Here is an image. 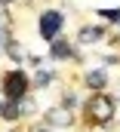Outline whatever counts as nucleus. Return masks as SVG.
I'll return each mask as SVG.
<instances>
[{
    "label": "nucleus",
    "instance_id": "13",
    "mask_svg": "<svg viewBox=\"0 0 120 132\" xmlns=\"http://www.w3.org/2000/svg\"><path fill=\"white\" fill-rule=\"evenodd\" d=\"M3 3H12V0H3Z\"/></svg>",
    "mask_w": 120,
    "mask_h": 132
},
{
    "label": "nucleus",
    "instance_id": "10",
    "mask_svg": "<svg viewBox=\"0 0 120 132\" xmlns=\"http://www.w3.org/2000/svg\"><path fill=\"white\" fill-rule=\"evenodd\" d=\"M102 19H111V22H120V9H102Z\"/></svg>",
    "mask_w": 120,
    "mask_h": 132
},
{
    "label": "nucleus",
    "instance_id": "7",
    "mask_svg": "<svg viewBox=\"0 0 120 132\" xmlns=\"http://www.w3.org/2000/svg\"><path fill=\"white\" fill-rule=\"evenodd\" d=\"M102 37V28H83L80 31V43H95Z\"/></svg>",
    "mask_w": 120,
    "mask_h": 132
},
{
    "label": "nucleus",
    "instance_id": "8",
    "mask_svg": "<svg viewBox=\"0 0 120 132\" xmlns=\"http://www.w3.org/2000/svg\"><path fill=\"white\" fill-rule=\"evenodd\" d=\"M6 52H9V59H12V62H22V59H25V52H22V46H19V43H6Z\"/></svg>",
    "mask_w": 120,
    "mask_h": 132
},
{
    "label": "nucleus",
    "instance_id": "6",
    "mask_svg": "<svg viewBox=\"0 0 120 132\" xmlns=\"http://www.w3.org/2000/svg\"><path fill=\"white\" fill-rule=\"evenodd\" d=\"M52 55H56V59H71V55H74V52H71V43H68V40H56V43H52Z\"/></svg>",
    "mask_w": 120,
    "mask_h": 132
},
{
    "label": "nucleus",
    "instance_id": "11",
    "mask_svg": "<svg viewBox=\"0 0 120 132\" xmlns=\"http://www.w3.org/2000/svg\"><path fill=\"white\" fill-rule=\"evenodd\" d=\"M40 132H52V126H46V129H40Z\"/></svg>",
    "mask_w": 120,
    "mask_h": 132
},
{
    "label": "nucleus",
    "instance_id": "2",
    "mask_svg": "<svg viewBox=\"0 0 120 132\" xmlns=\"http://www.w3.org/2000/svg\"><path fill=\"white\" fill-rule=\"evenodd\" d=\"M62 12H56V9H49V12H43L40 15V22H37V31H40V37L43 40H56V34L62 31Z\"/></svg>",
    "mask_w": 120,
    "mask_h": 132
},
{
    "label": "nucleus",
    "instance_id": "4",
    "mask_svg": "<svg viewBox=\"0 0 120 132\" xmlns=\"http://www.w3.org/2000/svg\"><path fill=\"white\" fill-rule=\"evenodd\" d=\"M71 123V114L65 111V108H52V111H46V126H56V129H65Z\"/></svg>",
    "mask_w": 120,
    "mask_h": 132
},
{
    "label": "nucleus",
    "instance_id": "9",
    "mask_svg": "<svg viewBox=\"0 0 120 132\" xmlns=\"http://www.w3.org/2000/svg\"><path fill=\"white\" fill-rule=\"evenodd\" d=\"M34 83H37V86H49V83H52V71H37Z\"/></svg>",
    "mask_w": 120,
    "mask_h": 132
},
{
    "label": "nucleus",
    "instance_id": "5",
    "mask_svg": "<svg viewBox=\"0 0 120 132\" xmlns=\"http://www.w3.org/2000/svg\"><path fill=\"white\" fill-rule=\"evenodd\" d=\"M108 83V74L105 71H92V74H86V86H92V89H102Z\"/></svg>",
    "mask_w": 120,
    "mask_h": 132
},
{
    "label": "nucleus",
    "instance_id": "1",
    "mask_svg": "<svg viewBox=\"0 0 120 132\" xmlns=\"http://www.w3.org/2000/svg\"><path fill=\"white\" fill-rule=\"evenodd\" d=\"M86 117H89L92 123H108V120L114 117V98H108V95H95V98H89V104H86Z\"/></svg>",
    "mask_w": 120,
    "mask_h": 132
},
{
    "label": "nucleus",
    "instance_id": "12",
    "mask_svg": "<svg viewBox=\"0 0 120 132\" xmlns=\"http://www.w3.org/2000/svg\"><path fill=\"white\" fill-rule=\"evenodd\" d=\"M0 114H3V98H0Z\"/></svg>",
    "mask_w": 120,
    "mask_h": 132
},
{
    "label": "nucleus",
    "instance_id": "3",
    "mask_svg": "<svg viewBox=\"0 0 120 132\" xmlns=\"http://www.w3.org/2000/svg\"><path fill=\"white\" fill-rule=\"evenodd\" d=\"M25 89H28V77H25L22 71L6 74V80H3V92H6V98H25Z\"/></svg>",
    "mask_w": 120,
    "mask_h": 132
}]
</instances>
